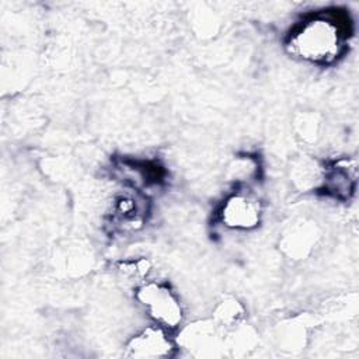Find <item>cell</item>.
I'll return each instance as SVG.
<instances>
[{"mask_svg":"<svg viewBox=\"0 0 359 359\" xmlns=\"http://www.w3.org/2000/svg\"><path fill=\"white\" fill-rule=\"evenodd\" d=\"M289 50L311 63H330L341 49V34L335 21L313 17L302 22L289 36Z\"/></svg>","mask_w":359,"mask_h":359,"instance_id":"obj_1","label":"cell"},{"mask_svg":"<svg viewBox=\"0 0 359 359\" xmlns=\"http://www.w3.org/2000/svg\"><path fill=\"white\" fill-rule=\"evenodd\" d=\"M241 307L237 302L231 300V302H224L222 303L219 307H217V311H216V316L220 321L223 323H233V321H237V318L241 316Z\"/></svg>","mask_w":359,"mask_h":359,"instance_id":"obj_5","label":"cell"},{"mask_svg":"<svg viewBox=\"0 0 359 359\" xmlns=\"http://www.w3.org/2000/svg\"><path fill=\"white\" fill-rule=\"evenodd\" d=\"M220 217L227 227L250 230L259 223L261 208L255 199L237 194L224 202Z\"/></svg>","mask_w":359,"mask_h":359,"instance_id":"obj_4","label":"cell"},{"mask_svg":"<svg viewBox=\"0 0 359 359\" xmlns=\"http://www.w3.org/2000/svg\"><path fill=\"white\" fill-rule=\"evenodd\" d=\"M174 345L167 335L165 328L160 325L147 327L135 335L128 346L126 355L132 358H164L171 355Z\"/></svg>","mask_w":359,"mask_h":359,"instance_id":"obj_3","label":"cell"},{"mask_svg":"<svg viewBox=\"0 0 359 359\" xmlns=\"http://www.w3.org/2000/svg\"><path fill=\"white\" fill-rule=\"evenodd\" d=\"M136 299L163 328L174 330L182 321V307L171 289L158 282H146L136 290Z\"/></svg>","mask_w":359,"mask_h":359,"instance_id":"obj_2","label":"cell"}]
</instances>
